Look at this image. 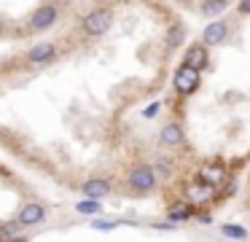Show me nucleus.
I'll return each instance as SVG.
<instances>
[{
    "label": "nucleus",
    "mask_w": 250,
    "mask_h": 242,
    "mask_svg": "<svg viewBox=\"0 0 250 242\" xmlns=\"http://www.w3.org/2000/svg\"><path fill=\"white\" fill-rule=\"evenodd\" d=\"M110 19H113V16H110L108 8H97L83 19V27H86L89 35H103V32L110 27Z\"/></svg>",
    "instance_id": "nucleus-1"
},
{
    "label": "nucleus",
    "mask_w": 250,
    "mask_h": 242,
    "mask_svg": "<svg viewBox=\"0 0 250 242\" xmlns=\"http://www.w3.org/2000/svg\"><path fill=\"white\" fill-rule=\"evenodd\" d=\"M129 183H132L135 191H148V188H153V170L151 167H137V170H132Z\"/></svg>",
    "instance_id": "nucleus-2"
},
{
    "label": "nucleus",
    "mask_w": 250,
    "mask_h": 242,
    "mask_svg": "<svg viewBox=\"0 0 250 242\" xmlns=\"http://www.w3.org/2000/svg\"><path fill=\"white\" fill-rule=\"evenodd\" d=\"M196 84H199V73H196V70H191L183 65V67L175 73V86H178L180 91H194Z\"/></svg>",
    "instance_id": "nucleus-3"
},
{
    "label": "nucleus",
    "mask_w": 250,
    "mask_h": 242,
    "mask_svg": "<svg viewBox=\"0 0 250 242\" xmlns=\"http://www.w3.org/2000/svg\"><path fill=\"white\" fill-rule=\"evenodd\" d=\"M205 65H207V51L202 46H191L188 51H186V67H191V70L199 73Z\"/></svg>",
    "instance_id": "nucleus-4"
},
{
    "label": "nucleus",
    "mask_w": 250,
    "mask_h": 242,
    "mask_svg": "<svg viewBox=\"0 0 250 242\" xmlns=\"http://www.w3.org/2000/svg\"><path fill=\"white\" fill-rule=\"evenodd\" d=\"M54 19H57V11L51 8V5H41V8L35 11V16H33V27L35 30H46V27H51Z\"/></svg>",
    "instance_id": "nucleus-5"
},
{
    "label": "nucleus",
    "mask_w": 250,
    "mask_h": 242,
    "mask_svg": "<svg viewBox=\"0 0 250 242\" xmlns=\"http://www.w3.org/2000/svg\"><path fill=\"white\" fill-rule=\"evenodd\" d=\"M43 207L41 204H27V207H22V213H19V223L24 226H33V223H41L43 220Z\"/></svg>",
    "instance_id": "nucleus-6"
},
{
    "label": "nucleus",
    "mask_w": 250,
    "mask_h": 242,
    "mask_svg": "<svg viewBox=\"0 0 250 242\" xmlns=\"http://www.w3.org/2000/svg\"><path fill=\"white\" fill-rule=\"evenodd\" d=\"M108 191H110V186L105 180H86V183H83V194H86L92 202H94V199H103Z\"/></svg>",
    "instance_id": "nucleus-7"
},
{
    "label": "nucleus",
    "mask_w": 250,
    "mask_h": 242,
    "mask_svg": "<svg viewBox=\"0 0 250 242\" xmlns=\"http://www.w3.org/2000/svg\"><path fill=\"white\" fill-rule=\"evenodd\" d=\"M226 38V24L223 22H212V24L205 27V41L207 43H221Z\"/></svg>",
    "instance_id": "nucleus-8"
},
{
    "label": "nucleus",
    "mask_w": 250,
    "mask_h": 242,
    "mask_svg": "<svg viewBox=\"0 0 250 242\" xmlns=\"http://www.w3.org/2000/svg\"><path fill=\"white\" fill-rule=\"evenodd\" d=\"M54 57V46L51 43H38V46H33V51H30V59L33 62H46V59Z\"/></svg>",
    "instance_id": "nucleus-9"
},
{
    "label": "nucleus",
    "mask_w": 250,
    "mask_h": 242,
    "mask_svg": "<svg viewBox=\"0 0 250 242\" xmlns=\"http://www.w3.org/2000/svg\"><path fill=\"white\" fill-rule=\"evenodd\" d=\"M180 140H183V129L178 127V124H169V127L162 129V143L167 145H178Z\"/></svg>",
    "instance_id": "nucleus-10"
},
{
    "label": "nucleus",
    "mask_w": 250,
    "mask_h": 242,
    "mask_svg": "<svg viewBox=\"0 0 250 242\" xmlns=\"http://www.w3.org/2000/svg\"><path fill=\"white\" fill-rule=\"evenodd\" d=\"M202 180H205L207 186L221 183L223 180V170H221V167H205V170H202Z\"/></svg>",
    "instance_id": "nucleus-11"
},
{
    "label": "nucleus",
    "mask_w": 250,
    "mask_h": 242,
    "mask_svg": "<svg viewBox=\"0 0 250 242\" xmlns=\"http://www.w3.org/2000/svg\"><path fill=\"white\" fill-rule=\"evenodd\" d=\"M191 215V207L188 204H175L172 210H169V220H183Z\"/></svg>",
    "instance_id": "nucleus-12"
},
{
    "label": "nucleus",
    "mask_w": 250,
    "mask_h": 242,
    "mask_svg": "<svg viewBox=\"0 0 250 242\" xmlns=\"http://www.w3.org/2000/svg\"><path fill=\"white\" fill-rule=\"evenodd\" d=\"M223 234H226V237H231V240H245V237H248V231H245L242 226L226 223V226H223Z\"/></svg>",
    "instance_id": "nucleus-13"
},
{
    "label": "nucleus",
    "mask_w": 250,
    "mask_h": 242,
    "mask_svg": "<svg viewBox=\"0 0 250 242\" xmlns=\"http://www.w3.org/2000/svg\"><path fill=\"white\" fill-rule=\"evenodd\" d=\"M78 213H83V215H94V213H100V204L97 202H78Z\"/></svg>",
    "instance_id": "nucleus-14"
},
{
    "label": "nucleus",
    "mask_w": 250,
    "mask_h": 242,
    "mask_svg": "<svg viewBox=\"0 0 250 242\" xmlns=\"http://www.w3.org/2000/svg\"><path fill=\"white\" fill-rule=\"evenodd\" d=\"M180 38H183V30H180V27H172V30H169V46H178Z\"/></svg>",
    "instance_id": "nucleus-15"
},
{
    "label": "nucleus",
    "mask_w": 250,
    "mask_h": 242,
    "mask_svg": "<svg viewBox=\"0 0 250 242\" xmlns=\"http://www.w3.org/2000/svg\"><path fill=\"white\" fill-rule=\"evenodd\" d=\"M226 3H205V14H221Z\"/></svg>",
    "instance_id": "nucleus-16"
},
{
    "label": "nucleus",
    "mask_w": 250,
    "mask_h": 242,
    "mask_svg": "<svg viewBox=\"0 0 250 242\" xmlns=\"http://www.w3.org/2000/svg\"><path fill=\"white\" fill-rule=\"evenodd\" d=\"M207 194H210V188H205V186H199V188H194V199H205Z\"/></svg>",
    "instance_id": "nucleus-17"
},
{
    "label": "nucleus",
    "mask_w": 250,
    "mask_h": 242,
    "mask_svg": "<svg viewBox=\"0 0 250 242\" xmlns=\"http://www.w3.org/2000/svg\"><path fill=\"white\" fill-rule=\"evenodd\" d=\"M113 220H94V229H113Z\"/></svg>",
    "instance_id": "nucleus-18"
},
{
    "label": "nucleus",
    "mask_w": 250,
    "mask_h": 242,
    "mask_svg": "<svg viewBox=\"0 0 250 242\" xmlns=\"http://www.w3.org/2000/svg\"><path fill=\"white\" fill-rule=\"evenodd\" d=\"M159 110V102H153V105L151 108H148V110H146V116H153V113H156Z\"/></svg>",
    "instance_id": "nucleus-19"
},
{
    "label": "nucleus",
    "mask_w": 250,
    "mask_h": 242,
    "mask_svg": "<svg viewBox=\"0 0 250 242\" xmlns=\"http://www.w3.org/2000/svg\"><path fill=\"white\" fill-rule=\"evenodd\" d=\"M239 11H242V14H250V3H239Z\"/></svg>",
    "instance_id": "nucleus-20"
}]
</instances>
